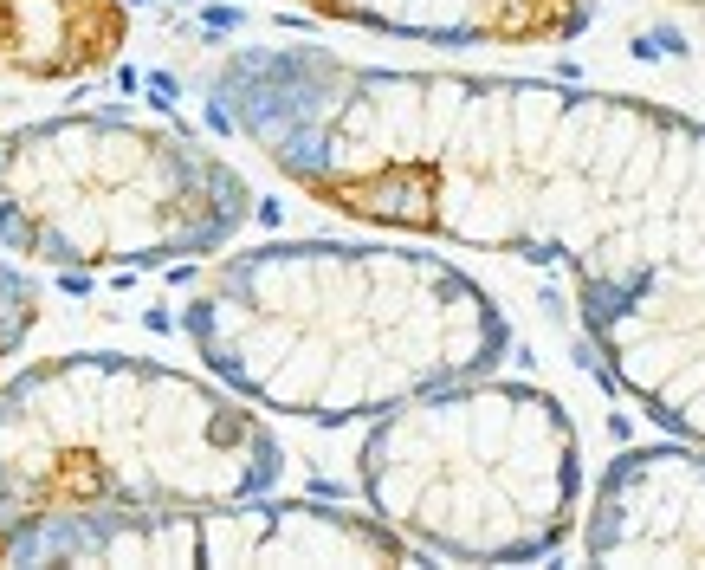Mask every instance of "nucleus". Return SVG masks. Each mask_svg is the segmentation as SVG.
<instances>
[{"label": "nucleus", "mask_w": 705, "mask_h": 570, "mask_svg": "<svg viewBox=\"0 0 705 570\" xmlns=\"http://www.w3.org/2000/svg\"><path fill=\"white\" fill-rule=\"evenodd\" d=\"M201 111L304 201L369 234L557 260L596 363L647 422L705 441V124L557 78L376 65L259 39Z\"/></svg>", "instance_id": "obj_1"}, {"label": "nucleus", "mask_w": 705, "mask_h": 570, "mask_svg": "<svg viewBox=\"0 0 705 570\" xmlns=\"http://www.w3.org/2000/svg\"><path fill=\"white\" fill-rule=\"evenodd\" d=\"M182 337L259 415L350 428L440 383L499 370L511 324L460 260L414 240L220 247L182 305Z\"/></svg>", "instance_id": "obj_2"}, {"label": "nucleus", "mask_w": 705, "mask_h": 570, "mask_svg": "<svg viewBox=\"0 0 705 570\" xmlns=\"http://www.w3.org/2000/svg\"><path fill=\"white\" fill-rule=\"evenodd\" d=\"M285 467L272 422L207 370L130 350H59L0 370V564L65 525L272 493Z\"/></svg>", "instance_id": "obj_3"}, {"label": "nucleus", "mask_w": 705, "mask_h": 570, "mask_svg": "<svg viewBox=\"0 0 705 570\" xmlns=\"http://www.w3.org/2000/svg\"><path fill=\"white\" fill-rule=\"evenodd\" d=\"M259 195L156 117L52 111L0 130V253L52 273H156L233 247Z\"/></svg>", "instance_id": "obj_4"}, {"label": "nucleus", "mask_w": 705, "mask_h": 570, "mask_svg": "<svg viewBox=\"0 0 705 570\" xmlns=\"http://www.w3.org/2000/svg\"><path fill=\"white\" fill-rule=\"evenodd\" d=\"M356 493L421 558H550L583 519V434L550 389L460 376L363 422Z\"/></svg>", "instance_id": "obj_5"}, {"label": "nucleus", "mask_w": 705, "mask_h": 570, "mask_svg": "<svg viewBox=\"0 0 705 570\" xmlns=\"http://www.w3.org/2000/svg\"><path fill=\"white\" fill-rule=\"evenodd\" d=\"M421 551L376 512L292 499L285 486L227 506L143 512V519L65 525L20 545L13 564H414Z\"/></svg>", "instance_id": "obj_6"}, {"label": "nucleus", "mask_w": 705, "mask_h": 570, "mask_svg": "<svg viewBox=\"0 0 705 570\" xmlns=\"http://www.w3.org/2000/svg\"><path fill=\"white\" fill-rule=\"evenodd\" d=\"M596 564H705V441L628 447L602 467L583 512Z\"/></svg>", "instance_id": "obj_7"}, {"label": "nucleus", "mask_w": 705, "mask_h": 570, "mask_svg": "<svg viewBox=\"0 0 705 570\" xmlns=\"http://www.w3.org/2000/svg\"><path fill=\"white\" fill-rule=\"evenodd\" d=\"M324 26L402 39V46H440V52H531L563 46L589 33L596 0H285Z\"/></svg>", "instance_id": "obj_8"}, {"label": "nucleus", "mask_w": 705, "mask_h": 570, "mask_svg": "<svg viewBox=\"0 0 705 570\" xmlns=\"http://www.w3.org/2000/svg\"><path fill=\"white\" fill-rule=\"evenodd\" d=\"M130 0H0V85H85L130 52Z\"/></svg>", "instance_id": "obj_9"}, {"label": "nucleus", "mask_w": 705, "mask_h": 570, "mask_svg": "<svg viewBox=\"0 0 705 570\" xmlns=\"http://www.w3.org/2000/svg\"><path fill=\"white\" fill-rule=\"evenodd\" d=\"M39 318H46V292H39V279L26 273L20 260L0 253V370H7V357H20V350H26V337L39 331Z\"/></svg>", "instance_id": "obj_10"}]
</instances>
